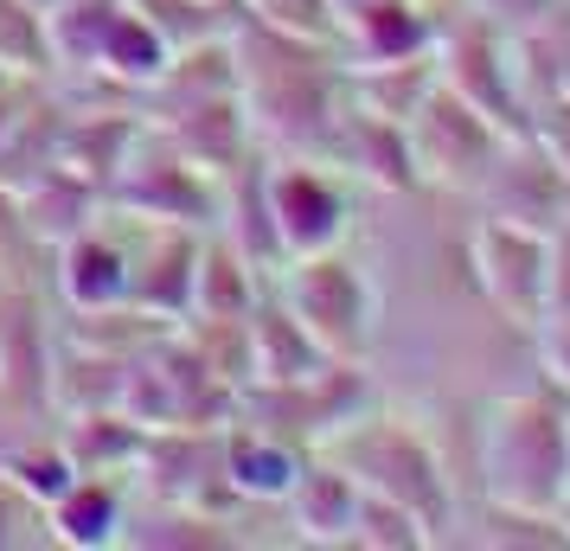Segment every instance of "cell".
Returning a JSON list of instances; mask_svg holds the SVG:
<instances>
[{
    "mask_svg": "<svg viewBox=\"0 0 570 551\" xmlns=\"http://www.w3.org/2000/svg\"><path fill=\"white\" fill-rule=\"evenodd\" d=\"M13 199H20V218H27L32 244L39 250H58L65 237H78L83 225H97V211H104L109 193L78 180V174H65V167H46L27 186H13Z\"/></svg>",
    "mask_w": 570,
    "mask_h": 551,
    "instance_id": "14",
    "label": "cell"
},
{
    "mask_svg": "<svg viewBox=\"0 0 570 551\" xmlns=\"http://www.w3.org/2000/svg\"><path fill=\"white\" fill-rule=\"evenodd\" d=\"M474 199L488 218H507V225H525V232L551 237L570 218V180L564 167L544 155L532 135H513L500 160L488 167V180L474 186Z\"/></svg>",
    "mask_w": 570,
    "mask_h": 551,
    "instance_id": "8",
    "label": "cell"
},
{
    "mask_svg": "<svg viewBox=\"0 0 570 551\" xmlns=\"http://www.w3.org/2000/svg\"><path fill=\"white\" fill-rule=\"evenodd\" d=\"M0 78L52 83V27L32 0H0Z\"/></svg>",
    "mask_w": 570,
    "mask_h": 551,
    "instance_id": "15",
    "label": "cell"
},
{
    "mask_svg": "<svg viewBox=\"0 0 570 551\" xmlns=\"http://www.w3.org/2000/svg\"><path fill=\"white\" fill-rule=\"evenodd\" d=\"M468 269H474V289L488 295L500 315L539 334L551 302H544V237L525 232V225H507V218H474L468 232Z\"/></svg>",
    "mask_w": 570,
    "mask_h": 551,
    "instance_id": "7",
    "label": "cell"
},
{
    "mask_svg": "<svg viewBox=\"0 0 570 551\" xmlns=\"http://www.w3.org/2000/svg\"><path fill=\"white\" fill-rule=\"evenodd\" d=\"M327 455H334L340 469L360 481L365 494H385L397 506H411L416 520L436 532V545L449 539L442 525L455 520V500H449V474H442L436 449L423 436V423L411 417H353L340 436H327Z\"/></svg>",
    "mask_w": 570,
    "mask_h": 551,
    "instance_id": "2",
    "label": "cell"
},
{
    "mask_svg": "<svg viewBox=\"0 0 570 551\" xmlns=\"http://www.w3.org/2000/svg\"><path fill=\"white\" fill-rule=\"evenodd\" d=\"M544 302H551V315H570V218L544 237Z\"/></svg>",
    "mask_w": 570,
    "mask_h": 551,
    "instance_id": "19",
    "label": "cell"
},
{
    "mask_svg": "<svg viewBox=\"0 0 570 551\" xmlns=\"http://www.w3.org/2000/svg\"><path fill=\"white\" fill-rule=\"evenodd\" d=\"M109 206L135 211V218H155V225H193L212 232L218 225V180H212L199 160L186 155L174 135L141 116L129 155L109 180Z\"/></svg>",
    "mask_w": 570,
    "mask_h": 551,
    "instance_id": "3",
    "label": "cell"
},
{
    "mask_svg": "<svg viewBox=\"0 0 570 551\" xmlns=\"http://www.w3.org/2000/svg\"><path fill=\"white\" fill-rule=\"evenodd\" d=\"M129 289H135V250L104 225V211H97V225H83L78 237L58 244V302L65 308H122Z\"/></svg>",
    "mask_w": 570,
    "mask_h": 551,
    "instance_id": "10",
    "label": "cell"
},
{
    "mask_svg": "<svg viewBox=\"0 0 570 551\" xmlns=\"http://www.w3.org/2000/svg\"><path fill=\"white\" fill-rule=\"evenodd\" d=\"M283 506H288L295 539H308V545H353L360 481L340 469L327 449H321V455H308V469H302V481H295V494H288Z\"/></svg>",
    "mask_w": 570,
    "mask_h": 551,
    "instance_id": "12",
    "label": "cell"
},
{
    "mask_svg": "<svg viewBox=\"0 0 570 551\" xmlns=\"http://www.w3.org/2000/svg\"><path fill=\"white\" fill-rule=\"evenodd\" d=\"M532 141L564 167V180H570V97H551V104L532 116Z\"/></svg>",
    "mask_w": 570,
    "mask_h": 551,
    "instance_id": "20",
    "label": "cell"
},
{
    "mask_svg": "<svg viewBox=\"0 0 570 551\" xmlns=\"http://www.w3.org/2000/svg\"><path fill=\"white\" fill-rule=\"evenodd\" d=\"M269 289L288 302V315L308 327L327 360H360L372 346V315H379V295L372 276L346 250H314V257H288L276 269Z\"/></svg>",
    "mask_w": 570,
    "mask_h": 551,
    "instance_id": "4",
    "label": "cell"
},
{
    "mask_svg": "<svg viewBox=\"0 0 570 551\" xmlns=\"http://www.w3.org/2000/svg\"><path fill=\"white\" fill-rule=\"evenodd\" d=\"M314 449H302L295 436L269 430V423H250V417H225V481L244 506H283L295 494V481L308 469Z\"/></svg>",
    "mask_w": 570,
    "mask_h": 551,
    "instance_id": "9",
    "label": "cell"
},
{
    "mask_svg": "<svg viewBox=\"0 0 570 551\" xmlns=\"http://www.w3.org/2000/svg\"><path fill=\"white\" fill-rule=\"evenodd\" d=\"M20 545H52V525H46V500H32L0 469V551H20Z\"/></svg>",
    "mask_w": 570,
    "mask_h": 551,
    "instance_id": "18",
    "label": "cell"
},
{
    "mask_svg": "<svg viewBox=\"0 0 570 551\" xmlns=\"http://www.w3.org/2000/svg\"><path fill=\"white\" fill-rule=\"evenodd\" d=\"M237 13H250L276 32H295V39L340 46V0H237Z\"/></svg>",
    "mask_w": 570,
    "mask_h": 551,
    "instance_id": "17",
    "label": "cell"
},
{
    "mask_svg": "<svg viewBox=\"0 0 570 551\" xmlns=\"http://www.w3.org/2000/svg\"><path fill=\"white\" fill-rule=\"evenodd\" d=\"M32 7H39V13H58V7H71V0H32Z\"/></svg>",
    "mask_w": 570,
    "mask_h": 551,
    "instance_id": "22",
    "label": "cell"
},
{
    "mask_svg": "<svg viewBox=\"0 0 570 551\" xmlns=\"http://www.w3.org/2000/svg\"><path fill=\"white\" fill-rule=\"evenodd\" d=\"M404 135H411V155H416V180L442 186V193H474V186L488 180V167L500 160V148L513 141V135L500 129V122H488L468 97H455L442 78L416 104Z\"/></svg>",
    "mask_w": 570,
    "mask_h": 551,
    "instance_id": "6",
    "label": "cell"
},
{
    "mask_svg": "<svg viewBox=\"0 0 570 551\" xmlns=\"http://www.w3.org/2000/svg\"><path fill=\"white\" fill-rule=\"evenodd\" d=\"M244 327H250V385H288V378H314L327 366L321 341L288 315V302L276 289L257 295V308H250Z\"/></svg>",
    "mask_w": 570,
    "mask_h": 551,
    "instance_id": "13",
    "label": "cell"
},
{
    "mask_svg": "<svg viewBox=\"0 0 570 551\" xmlns=\"http://www.w3.org/2000/svg\"><path fill=\"white\" fill-rule=\"evenodd\" d=\"M129 506H135L129 481H116V474H78V481L46 506L52 545H71V551L122 545V532H129Z\"/></svg>",
    "mask_w": 570,
    "mask_h": 551,
    "instance_id": "11",
    "label": "cell"
},
{
    "mask_svg": "<svg viewBox=\"0 0 570 551\" xmlns=\"http://www.w3.org/2000/svg\"><path fill=\"white\" fill-rule=\"evenodd\" d=\"M539 360H544V385H558L570 397V315H551L539 327Z\"/></svg>",
    "mask_w": 570,
    "mask_h": 551,
    "instance_id": "21",
    "label": "cell"
},
{
    "mask_svg": "<svg viewBox=\"0 0 570 551\" xmlns=\"http://www.w3.org/2000/svg\"><path fill=\"white\" fill-rule=\"evenodd\" d=\"M353 545H379V551H423L436 545V532L416 520L411 506H397L385 494H365L360 488V520H353Z\"/></svg>",
    "mask_w": 570,
    "mask_h": 551,
    "instance_id": "16",
    "label": "cell"
},
{
    "mask_svg": "<svg viewBox=\"0 0 570 551\" xmlns=\"http://www.w3.org/2000/svg\"><path fill=\"white\" fill-rule=\"evenodd\" d=\"M570 488V430H564V392H513L500 397L481 423V500L507 506H539L558 513Z\"/></svg>",
    "mask_w": 570,
    "mask_h": 551,
    "instance_id": "1",
    "label": "cell"
},
{
    "mask_svg": "<svg viewBox=\"0 0 570 551\" xmlns=\"http://www.w3.org/2000/svg\"><path fill=\"white\" fill-rule=\"evenodd\" d=\"M263 193H269V225L283 257L340 250L353 232V199L327 155H269L263 160Z\"/></svg>",
    "mask_w": 570,
    "mask_h": 551,
    "instance_id": "5",
    "label": "cell"
}]
</instances>
